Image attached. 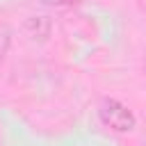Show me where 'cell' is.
Here are the masks:
<instances>
[{
    "label": "cell",
    "instance_id": "obj_2",
    "mask_svg": "<svg viewBox=\"0 0 146 146\" xmlns=\"http://www.w3.org/2000/svg\"><path fill=\"white\" fill-rule=\"evenodd\" d=\"M7 48H9V32L7 30H0V62H2L5 52H7Z\"/></svg>",
    "mask_w": 146,
    "mask_h": 146
},
{
    "label": "cell",
    "instance_id": "obj_4",
    "mask_svg": "<svg viewBox=\"0 0 146 146\" xmlns=\"http://www.w3.org/2000/svg\"><path fill=\"white\" fill-rule=\"evenodd\" d=\"M139 5L144 7V11H146V0H139Z\"/></svg>",
    "mask_w": 146,
    "mask_h": 146
},
{
    "label": "cell",
    "instance_id": "obj_3",
    "mask_svg": "<svg viewBox=\"0 0 146 146\" xmlns=\"http://www.w3.org/2000/svg\"><path fill=\"white\" fill-rule=\"evenodd\" d=\"M48 5H80L84 0H46Z\"/></svg>",
    "mask_w": 146,
    "mask_h": 146
},
{
    "label": "cell",
    "instance_id": "obj_1",
    "mask_svg": "<svg viewBox=\"0 0 146 146\" xmlns=\"http://www.w3.org/2000/svg\"><path fill=\"white\" fill-rule=\"evenodd\" d=\"M98 119L103 125H107L116 132H130L135 128V114L114 98H105L98 105Z\"/></svg>",
    "mask_w": 146,
    "mask_h": 146
}]
</instances>
